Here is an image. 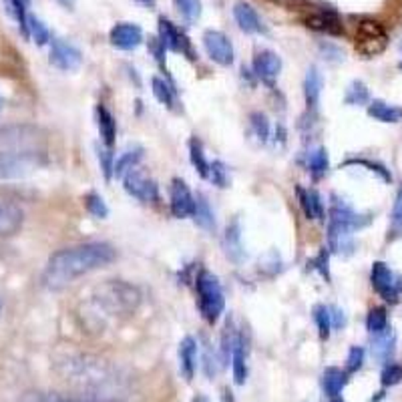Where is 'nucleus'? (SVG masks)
<instances>
[{
  "label": "nucleus",
  "mask_w": 402,
  "mask_h": 402,
  "mask_svg": "<svg viewBox=\"0 0 402 402\" xmlns=\"http://www.w3.org/2000/svg\"><path fill=\"white\" fill-rule=\"evenodd\" d=\"M320 53H322V57L328 60V63H340L344 60V53L340 50V47H336L334 43H320Z\"/></svg>",
  "instance_id": "48"
},
{
  "label": "nucleus",
  "mask_w": 402,
  "mask_h": 402,
  "mask_svg": "<svg viewBox=\"0 0 402 402\" xmlns=\"http://www.w3.org/2000/svg\"><path fill=\"white\" fill-rule=\"evenodd\" d=\"M149 53L153 55V59H155V63L159 65V69L161 71H165V75H167V67H165V45L161 43V38L159 36H151L149 38Z\"/></svg>",
  "instance_id": "46"
},
{
  "label": "nucleus",
  "mask_w": 402,
  "mask_h": 402,
  "mask_svg": "<svg viewBox=\"0 0 402 402\" xmlns=\"http://www.w3.org/2000/svg\"><path fill=\"white\" fill-rule=\"evenodd\" d=\"M249 127H251V133L261 143H266L270 139V121H268V117L264 113H251L249 115Z\"/></svg>",
  "instance_id": "41"
},
{
  "label": "nucleus",
  "mask_w": 402,
  "mask_h": 402,
  "mask_svg": "<svg viewBox=\"0 0 402 402\" xmlns=\"http://www.w3.org/2000/svg\"><path fill=\"white\" fill-rule=\"evenodd\" d=\"M111 45L119 50H135L143 43V31L139 24L119 23L109 33Z\"/></svg>",
  "instance_id": "15"
},
{
  "label": "nucleus",
  "mask_w": 402,
  "mask_h": 402,
  "mask_svg": "<svg viewBox=\"0 0 402 402\" xmlns=\"http://www.w3.org/2000/svg\"><path fill=\"white\" fill-rule=\"evenodd\" d=\"M314 320H316V326H318L320 338H322V340H328V338H330V330H332L330 308L322 306V304L314 308Z\"/></svg>",
  "instance_id": "39"
},
{
  "label": "nucleus",
  "mask_w": 402,
  "mask_h": 402,
  "mask_svg": "<svg viewBox=\"0 0 402 402\" xmlns=\"http://www.w3.org/2000/svg\"><path fill=\"white\" fill-rule=\"evenodd\" d=\"M380 382L382 386H396L402 382V364L398 362H391L382 368V374H380Z\"/></svg>",
  "instance_id": "44"
},
{
  "label": "nucleus",
  "mask_w": 402,
  "mask_h": 402,
  "mask_svg": "<svg viewBox=\"0 0 402 402\" xmlns=\"http://www.w3.org/2000/svg\"><path fill=\"white\" fill-rule=\"evenodd\" d=\"M48 59H50V65H55L59 71L69 72L77 71L81 67L83 55L71 43H67L63 38H53L50 40V55H48Z\"/></svg>",
  "instance_id": "11"
},
{
  "label": "nucleus",
  "mask_w": 402,
  "mask_h": 402,
  "mask_svg": "<svg viewBox=\"0 0 402 402\" xmlns=\"http://www.w3.org/2000/svg\"><path fill=\"white\" fill-rule=\"evenodd\" d=\"M368 115L376 119L380 123H401L402 121V107L389 105L384 101H370L368 105Z\"/></svg>",
  "instance_id": "25"
},
{
  "label": "nucleus",
  "mask_w": 402,
  "mask_h": 402,
  "mask_svg": "<svg viewBox=\"0 0 402 402\" xmlns=\"http://www.w3.org/2000/svg\"><path fill=\"white\" fill-rule=\"evenodd\" d=\"M28 38H33L38 47L50 45V40H53V36H50V31L47 28V24L43 23L40 18H36L35 14H31V18H28Z\"/></svg>",
  "instance_id": "36"
},
{
  "label": "nucleus",
  "mask_w": 402,
  "mask_h": 402,
  "mask_svg": "<svg viewBox=\"0 0 402 402\" xmlns=\"http://www.w3.org/2000/svg\"><path fill=\"white\" fill-rule=\"evenodd\" d=\"M330 314H332V328H344L346 326V316H344V312L340 308H330Z\"/></svg>",
  "instance_id": "49"
},
{
  "label": "nucleus",
  "mask_w": 402,
  "mask_h": 402,
  "mask_svg": "<svg viewBox=\"0 0 402 402\" xmlns=\"http://www.w3.org/2000/svg\"><path fill=\"white\" fill-rule=\"evenodd\" d=\"M330 402H344L340 396H336V398H330Z\"/></svg>",
  "instance_id": "54"
},
{
  "label": "nucleus",
  "mask_w": 402,
  "mask_h": 402,
  "mask_svg": "<svg viewBox=\"0 0 402 402\" xmlns=\"http://www.w3.org/2000/svg\"><path fill=\"white\" fill-rule=\"evenodd\" d=\"M304 24L308 28L322 33V35L330 36H344V24L336 11L330 9H318V11H310V14L304 16Z\"/></svg>",
  "instance_id": "13"
},
{
  "label": "nucleus",
  "mask_w": 402,
  "mask_h": 402,
  "mask_svg": "<svg viewBox=\"0 0 402 402\" xmlns=\"http://www.w3.org/2000/svg\"><path fill=\"white\" fill-rule=\"evenodd\" d=\"M296 193L308 219H324V201L320 197L318 191L298 188Z\"/></svg>",
  "instance_id": "21"
},
{
  "label": "nucleus",
  "mask_w": 402,
  "mask_h": 402,
  "mask_svg": "<svg viewBox=\"0 0 402 402\" xmlns=\"http://www.w3.org/2000/svg\"><path fill=\"white\" fill-rule=\"evenodd\" d=\"M28 4H31V0H4L6 11H9V14L16 21L18 28L23 31V35L26 36V38H28V18H31V14H28Z\"/></svg>",
  "instance_id": "28"
},
{
  "label": "nucleus",
  "mask_w": 402,
  "mask_h": 402,
  "mask_svg": "<svg viewBox=\"0 0 402 402\" xmlns=\"http://www.w3.org/2000/svg\"><path fill=\"white\" fill-rule=\"evenodd\" d=\"M191 402H210V398H207V396H203V394H197V396H195V398H193Z\"/></svg>",
  "instance_id": "53"
},
{
  "label": "nucleus",
  "mask_w": 402,
  "mask_h": 402,
  "mask_svg": "<svg viewBox=\"0 0 402 402\" xmlns=\"http://www.w3.org/2000/svg\"><path fill=\"white\" fill-rule=\"evenodd\" d=\"M203 48L207 53V57L217 63L219 67H232L234 65V59H236V53H234V45L229 40V36L222 33V31H205L203 36Z\"/></svg>",
  "instance_id": "8"
},
{
  "label": "nucleus",
  "mask_w": 402,
  "mask_h": 402,
  "mask_svg": "<svg viewBox=\"0 0 402 402\" xmlns=\"http://www.w3.org/2000/svg\"><path fill=\"white\" fill-rule=\"evenodd\" d=\"M389 328V316H386V310L384 308H372L368 312L366 316V330L374 336V334H380L382 330Z\"/></svg>",
  "instance_id": "38"
},
{
  "label": "nucleus",
  "mask_w": 402,
  "mask_h": 402,
  "mask_svg": "<svg viewBox=\"0 0 402 402\" xmlns=\"http://www.w3.org/2000/svg\"><path fill=\"white\" fill-rule=\"evenodd\" d=\"M57 370L72 386L83 391H105L107 386L117 384L115 370L105 360L91 354H67L57 362Z\"/></svg>",
  "instance_id": "3"
},
{
  "label": "nucleus",
  "mask_w": 402,
  "mask_h": 402,
  "mask_svg": "<svg viewBox=\"0 0 402 402\" xmlns=\"http://www.w3.org/2000/svg\"><path fill=\"white\" fill-rule=\"evenodd\" d=\"M394 346H396V334L392 332V328H386L380 334H374V338H372V356L380 362H386L394 354Z\"/></svg>",
  "instance_id": "23"
},
{
  "label": "nucleus",
  "mask_w": 402,
  "mask_h": 402,
  "mask_svg": "<svg viewBox=\"0 0 402 402\" xmlns=\"http://www.w3.org/2000/svg\"><path fill=\"white\" fill-rule=\"evenodd\" d=\"M97 157H99V165H101V171L105 179H113V169H115V157H113V151L105 147V145H99L97 147Z\"/></svg>",
  "instance_id": "43"
},
{
  "label": "nucleus",
  "mask_w": 402,
  "mask_h": 402,
  "mask_svg": "<svg viewBox=\"0 0 402 402\" xmlns=\"http://www.w3.org/2000/svg\"><path fill=\"white\" fill-rule=\"evenodd\" d=\"M346 384H348V372H346V370H342V368H336V366H330L324 370V376H322V386H324L326 396H330V398L340 396Z\"/></svg>",
  "instance_id": "22"
},
{
  "label": "nucleus",
  "mask_w": 402,
  "mask_h": 402,
  "mask_svg": "<svg viewBox=\"0 0 402 402\" xmlns=\"http://www.w3.org/2000/svg\"><path fill=\"white\" fill-rule=\"evenodd\" d=\"M143 159V149H131L121 153L119 159H115V169H113V178L123 179L125 173H129L131 169L139 167V161Z\"/></svg>",
  "instance_id": "31"
},
{
  "label": "nucleus",
  "mask_w": 402,
  "mask_h": 402,
  "mask_svg": "<svg viewBox=\"0 0 402 402\" xmlns=\"http://www.w3.org/2000/svg\"><path fill=\"white\" fill-rule=\"evenodd\" d=\"M159 38L165 45V48L178 53V55H185L190 60H195V50L191 47L190 36L165 16H159Z\"/></svg>",
  "instance_id": "10"
},
{
  "label": "nucleus",
  "mask_w": 402,
  "mask_h": 402,
  "mask_svg": "<svg viewBox=\"0 0 402 402\" xmlns=\"http://www.w3.org/2000/svg\"><path fill=\"white\" fill-rule=\"evenodd\" d=\"M173 4L178 9L179 16L188 24H195L201 18V12H203L201 0H173Z\"/></svg>",
  "instance_id": "34"
},
{
  "label": "nucleus",
  "mask_w": 402,
  "mask_h": 402,
  "mask_svg": "<svg viewBox=\"0 0 402 402\" xmlns=\"http://www.w3.org/2000/svg\"><path fill=\"white\" fill-rule=\"evenodd\" d=\"M401 50H402V43H401ZM401 69H402V63H401Z\"/></svg>",
  "instance_id": "55"
},
{
  "label": "nucleus",
  "mask_w": 402,
  "mask_h": 402,
  "mask_svg": "<svg viewBox=\"0 0 402 402\" xmlns=\"http://www.w3.org/2000/svg\"><path fill=\"white\" fill-rule=\"evenodd\" d=\"M322 72L318 71V67H310L304 79V97H306L308 109H316L320 101V93H322Z\"/></svg>",
  "instance_id": "24"
},
{
  "label": "nucleus",
  "mask_w": 402,
  "mask_h": 402,
  "mask_svg": "<svg viewBox=\"0 0 402 402\" xmlns=\"http://www.w3.org/2000/svg\"><path fill=\"white\" fill-rule=\"evenodd\" d=\"M97 127H99V133H101V143L113 149L115 145V137H117V121L113 117V113L107 109L103 103L97 105Z\"/></svg>",
  "instance_id": "19"
},
{
  "label": "nucleus",
  "mask_w": 402,
  "mask_h": 402,
  "mask_svg": "<svg viewBox=\"0 0 402 402\" xmlns=\"http://www.w3.org/2000/svg\"><path fill=\"white\" fill-rule=\"evenodd\" d=\"M222 402H236V398H234V392L229 391V389H224V394H222Z\"/></svg>",
  "instance_id": "51"
},
{
  "label": "nucleus",
  "mask_w": 402,
  "mask_h": 402,
  "mask_svg": "<svg viewBox=\"0 0 402 402\" xmlns=\"http://www.w3.org/2000/svg\"><path fill=\"white\" fill-rule=\"evenodd\" d=\"M63 9H67V11H72L75 9V4H77V0H57Z\"/></svg>",
  "instance_id": "50"
},
{
  "label": "nucleus",
  "mask_w": 402,
  "mask_h": 402,
  "mask_svg": "<svg viewBox=\"0 0 402 402\" xmlns=\"http://www.w3.org/2000/svg\"><path fill=\"white\" fill-rule=\"evenodd\" d=\"M234 18H236L239 31L246 35H266L268 33V26L264 24L258 11L248 2H236Z\"/></svg>",
  "instance_id": "16"
},
{
  "label": "nucleus",
  "mask_w": 402,
  "mask_h": 402,
  "mask_svg": "<svg viewBox=\"0 0 402 402\" xmlns=\"http://www.w3.org/2000/svg\"><path fill=\"white\" fill-rule=\"evenodd\" d=\"M85 207L97 219H105L107 215H109V207H107L105 200L99 193H93V191L85 195Z\"/></svg>",
  "instance_id": "40"
},
{
  "label": "nucleus",
  "mask_w": 402,
  "mask_h": 402,
  "mask_svg": "<svg viewBox=\"0 0 402 402\" xmlns=\"http://www.w3.org/2000/svg\"><path fill=\"white\" fill-rule=\"evenodd\" d=\"M251 69L256 79H260L268 87H273L282 72V59L273 50H258L251 63Z\"/></svg>",
  "instance_id": "14"
},
{
  "label": "nucleus",
  "mask_w": 402,
  "mask_h": 402,
  "mask_svg": "<svg viewBox=\"0 0 402 402\" xmlns=\"http://www.w3.org/2000/svg\"><path fill=\"white\" fill-rule=\"evenodd\" d=\"M190 159L191 165L195 167V171L200 173L201 178H210V163L212 161H207V157L203 153V147H201V141L197 137H193L190 141Z\"/></svg>",
  "instance_id": "33"
},
{
  "label": "nucleus",
  "mask_w": 402,
  "mask_h": 402,
  "mask_svg": "<svg viewBox=\"0 0 402 402\" xmlns=\"http://www.w3.org/2000/svg\"><path fill=\"white\" fill-rule=\"evenodd\" d=\"M139 304V294L125 282H107L99 286L93 296L83 304V316L95 324H103L119 316H129Z\"/></svg>",
  "instance_id": "2"
},
{
  "label": "nucleus",
  "mask_w": 402,
  "mask_h": 402,
  "mask_svg": "<svg viewBox=\"0 0 402 402\" xmlns=\"http://www.w3.org/2000/svg\"><path fill=\"white\" fill-rule=\"evenodd\" d=\"M43 165V153L21 143V137H0V181L23 179Z\"/></svg>",
  "instance_id": "4"
},
{
  "label": "nucleus",
  "mask_w": 402,
  "mask_h": 402,
  "mask_svg": "<svg viewBox=\"0 0 402 402\" xmlns=\"http://www.w3.org/2000/svg\"><path fill=\"white\" fill-rule=\"evenodd\" d=\"M123 188L131 197L143 201V203H153L159 200V188L153 179L149 178L143 169L135 167L129 173L123 175Z\"/></svg>",
  "instance_id": "9"
},
{
  "label": "nucleus",
  "mask_w": 402,
  "mask_h": 402,
  "mask_svg": "<svg viewBox=\"0 0 402 402\" xmlns=\"http://www.w3.org/2000/svg\"><path fill=\"white\" fill-rule=\"evenodd\" d=\"M137 2L141 4L143 9H149V11L155 9V4H157V0H137Z\"/></svg>",
  "instance_id": "52"
},
{
  "label": "nucleus",
  "mask_w": 402,
  "mask_h": 402,
  "mask_svg": "<svg viewBox=\"0 0 402 402\" xmlns=\"http://www.w3.org/2000/svg\"><path fill=\"white\" fill-rule=\"evenodd\" d=\"M169 207L178 219L193 217L195 213V197L183 179H173L169 188Z\"/></svg>",
  "instance_id": "12"
},
{
  "label": "nucleus",
  "mask_w": 402,
  "mask_h": 402,
  "mask_svg": "<svg viewBox=\"0 0 402 402\" xmlns=\"http://www.w3.org/2000/svg\"><path fill=\"white\" fill-rule=\"evenodd\" d=\"M232 370H234V382L239 384V386L246 384V380H248V362H246V340H244V334L239 336L236 348H234Z\"/></svg>",
  "instance_id": "26"
},
{
  "label": "nucleus",
  "mask_w": 402,
  "mask_h": 402,
  "mask_svg": "<svg viewBox=\"0 0 402 402\" xmlns=\"http://www.w3.org/2000/svg\"><path fill=\"white\" fill-rule=\"evenodd\" d=\"M151 87H153L155 99L161 105H165L167 109H175V105H178V91H175L173 83H169L167 79H161V77H153Z\"/></svg>",
  "instance_id": "27"
},
{
  "label": "nucleus",
  "mask_w": 402,
  "mask_h": 402,
  "mask_svg": "<svg viewBox=\"0 0 402 402\" xmlns=\"http://www.w3.org/2000/svg\"><path fill=\"white\" fill-rule=\"evenodd\" d=\"M364 348L362 346H352L350 350H348V356H346V372L348 374H352V372H358L362 364H364Z\"/></svg>",
  "instance_id": "45"
},
{
  "label": "nucleus",
  "mask_w": 402,
  "mask_h": 402,
  "mask_svg": "<svg viewBox=\"0 0 402 402\" xmlns=\"http://www.w3.org/2000/svg\"><path fill=\"white\" fill-rule=\"evenodd\" d=\"M210 181L217 188H227L229 185V169L225 165L224 161H212L210 163Z\"/></svg>",
  "instance_id": "42"
},
{
  "label": "nucleus",
  "mask_w": 402,
  "mask_h": 402,
  "mask_svg": "<svg viewBox=\"0 0 402 402\" xmlns=\"http://www.w3.org/2000/svg\"><path fill=\"white\" fill-rule=\"evenodd\" d=\"M402 237V185L396 191V197H394V205H392L391 212V224H389V239H401Z\"/></svg>",
  "instance_id": "35"
},
{
  "label": "nucleus",
  "mask_w": 402,
  "mask_h": 402,
  "mask_svg": "<svg viewBox=\"0 0 402 402\" xmlns=\"http://www.w3.org/2000/svg\"><path fill=\"white\" fill-rule=\"evenodd\" d=\"M346 165H362V167H368L370 171H374V173H379L380 178L384 179L386 183L392 181L391 173H389V169L384 165H380V163H372V161H368V159H350V161H346Z\"/></svg>",
  "instance_id": "47"
},
{
  "label": "nucleus",
  "mask_w": 402,
  "mask_h": 402,
  "mask_svg": "<svg viewBox=\"0 0 402 402\" xmlns=\"http://www.w3.org/2000/svg\"><path fill=\"white\" fill-rule=\"evenodd\" d=\"M328 167H330V159H328V151L324 147H318L316 151L308 155V169L314 179L324 178L328 173Z\"/></svg>",
  "instance_id": "32"
},
{
  "label": "nucleus",
  "mask_w": 402,
  "mask_h": 402,
  "mask_svg": "<svg viewBox=\"0 0 402 402\" xmlns=\"http://www.w3.org/2000/svg\"><path fill=\"white\" fill-rule=\"evenodd\" d=\"M344 103L352 107L370 105V93H368L366 85L362 83V81H354V83L348 87V91H346Z\"/></svg>",
  "instance_id": "37"
},
{
  "label": "nucleus",
  "mask_w": 402,
  "mask_h": 402,
  "mask_svg": "<svg viewBox=\"0 0 402 402\" xmlns=\"http://www.w3.org/2000/svg\"><path fill=\"white\" fill-rule=\"evenodd\" d=\"M195 290H197V304H200L201 316L207 324H215L222 318L225 310V296L219 280L207 270H201L195 278Z\"/></svg>",
  "instance_id": "5"
},
{
  "label": "nucleus",
  "mask_w": 402,
  "mask_h": 402,
  "mask_svg": "<svg viewBox=\"0 0 402 402\" xmlns=\"http://www.w3.org/2000/svg\"><path fill=\"white\" fill-rule=\"evenodd\" d=\"M197 370V342L188 336L179 344V372L181 376L191 382Z\"/></svg>",
  "instance_id": "18"
},
{
  "label": "nucleus",
  "mask_w": 402,
  "mask_h": 402,
  "mask_svg": "<svg viewBox=\"0 0 402 402\" xmlns=\"http://www.w3.org/2000/svg\"><path fill=\"white\" fill-rule=\"evenodd\" d=\"M24 224L23 210L12 201L0 200V237L14 236Z\"/></svg>",
  "instance_id": "17"
},
{
  "label": "nucleus",
  "mask_w": 402,
  "mask_h": 402,
  "mask_svg": "<svg viewBox=\"0 0 402 402\" xmlns=\"http://www.w3.org/2000/svg\"><path fill=\"white\" fill-rule=\"evenodd\" d=\"M389 45V35H386V28L374 21V18H364L360 21L356 26V50L366 57H379L380 53L386 48Z\"/></svg>",
  "instance_id": "6"
},
{
  "label": "nucleus",
  "mask_w": 402,
  "mask_h": 402,
  "mask_svg": "<svg viewBox=\"0 0 402 402\" xmlns=\"http://www.w3.org/2000/svg\"><path fill=\"white\" fill-rule=\"evenodd\" d=\"M21 402H117V401H105V398H93V396H87V398H67L63 394L57 392H28L24 394Z\"/></svg>",
  "instance_id": "29"
},
{
  "label": "nucleus",
  "mask_w": 402,
  "mask_h": 402,
  "mask_svg": "<svg viewBox=\"0 0 402 402\" xmlns=\"http://www.w3.org/2000/svg\"><path fill=\"white\" fill-rule=\"evenodd\" d=\"M193 219H195V224L200 225L201 229H205V232H213V229H215V215H213L212 207H210V203H207V200H205L203 195H197V197H195V213H193Z\"/></svg>",
  "instance_id": "30"
},
{
  "label": "nucleus",
  "mask_w": 402,
  "mask_h": 402,
  "mask_svg": "<svg viewBox=\"0 0 402 402\" xmlns=\"http://www.w3.org/2000/svg\"><path fill=\"white\" fill-rule=\"evenodd\" d=\"M224 249L225 256L232 261H241L244 260V246H241V227L239 222L234 219L232 224L225 227L224 236Z\"/></svg>",
  "instance_id": "20"
},
{
  "label": "nucleus",
  "mask_w": 402,
  "mask_h": 402,
  "mask_svg": "<svg viewBox=\"0 0 402 402\" xmlns=\"http://www.w3.org/2000/svg\"><path fill=\"white\" fill-rule=\"evenodd\" d=\"M370 282L382 300L389 304H398L402 298V276H394L384 261H374L370 270Z\"/></svg>",
  "instance_id": "7"
},
{
  "label": "nucleus",
  "mask_w": 402,
  "mask_h": 402,
  "mask_svg": "<svg viewBox=\"0 0 402 402\" xmlns=\"http://www.w3.org/2000/svg\"><path fill=\"white\" fill-rule=\"evenodd\" d=\"M117 258V251L105 241H89L65 248L53 254L43 272V286L48 290H63L87 273L109 266Z\"/></svg>",
  "instance_id": "1"
}]
</instances>
